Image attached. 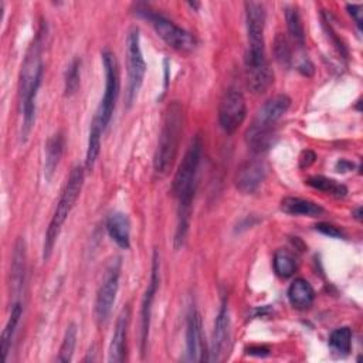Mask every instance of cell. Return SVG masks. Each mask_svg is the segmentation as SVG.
I'll use <instances>...</instances> for the list:
<instances>
[{"mask_svg": "<svg viewBox=\"0 0 363 363\" xmlns=\"http://www.w3.org/2000/svg\"><path fill=\"white\" fill-rule=\"evenodd\" d=\"M106 231L112 241L123 248L128 250L130 247V223L126 214L123 213H112L106 218Z\"/></svg>", "mask_w": 363, "mask_h": 363, "instance_id": "ac0fdd59", "label": "cell"}, {"mask_svg": "<svg viewBox=\"0 0 363 363\" xmlns=\"http://www.w3.org/2000/svg\"><path fill=\"white\" fill-rule=\"evenodd\" d=\"M265 179V166L261 160H247L242 164H240V167L237 169L235 173V187L245 193V194H251L254 193L261 183Z\"/></svg>", "mask_w": 363, "mask_h": 363, "instance_id": "5bb4252c", "label": "cell"}, {"mask_svg": "<svg viewBox=\"0 0 363 363\" xmlns=\"http://www.w3.org/2000/svg\"><path fill=\"white\" fill-rule=\"evenodd\" d=\"M329 346L337 354L346 356L352 349V330L347 326L335 329L329 336Z\"/></svg>", "mask_w": 363, "mask_h": 363, "instance_id": "4316f807", "label": "cell"}, {"mask_svg": "<svg viewBox=\"0 0 363 363\" xmlns=\"http://www.w3.org/2000/svg\"><path fill=\"white\" fill-rule=\"evenodd\" d=\"M130 309L129 306L123 308L116 319L115 329L112 333V339L109 343L108 360L109 362H123L126 354V336H128V326H129Z\"/></svg>", "mask_w": 363, "mask_h": 363, "instance_id": "e0dca14e", "label": "cell"}, {"mask_svg": "<svg viewBox=\"0 0 363 363\" xmlns=\"http://www.w3.org/2000/svg\"><path fill=\"white\" fill-rule=\"evenodd\" d=\"M346 9H347L349 14L353 17V20H354L357 28L362 30V23H363V18H362V14H363L362 10H363V7H362V4H347Z\"/></svg>", "mask_w": 363, "mask_h": 363, "instance_id": "d6a6232c", "label": "cell"}, {"mask_svg": "<svg viewBox=\"0 0 363 363\" xmlns=\"http://www.w3.org/2000/svg\"><path fill=\"white\" fill-rule=\"evenodd\" d=\"M159 255L157 252L153 254V262H152V274L150 281L147 285V289L145 292L143 301H142V311H140V343H142V353L146 350V343L149 337V326H150V313H152V303L155 299V294L159 285Z\"/></svg>", "mask_w": 363, "mask_h": 363, "instance_id": "4fadbf2b", "label": "cell"}, {"mask_svg": "<svg viewBox=\"0 0 363 363\" xmlns=\"http://www.w3.org/2000/svg\"><path fill=\"white\" fill-rule=\"evenodd\" d=\"M64 152V138L61 133H54L45 143V162H44V176L51 180Z\"/></svg>", "mask_w": 363, "mask_h": 363, "instance_id": "44dd1931", "label": "cell"}, {"mask_svg": "<svg viewBox=\"0 0 363 363\" xmlns=\"http://www.w3.org/2000/svg\"><path fill=\"white\" fill-rule=\"evenodd\" d=\"M119 278H121V258L115 257L109 261L104 272V277L95 298L94 312H95V319L99 325L105 323L111 316V312L116 299V294L119 289Z\"/></svg>", "mask_w": 363, "mask_h": 363, "instance_id": "ba28073f", "label": "cell"}, {"mask_svg": "<svg viewBox=\"0 0 363 363\" xmlns=\"http://www.w3.org/2000/svg\"><path fill=\"white\" fill-rule=\"evenodd\" d=\"M298 69L301 71V74L306 75V77H311L313 74V65L312 62L308 60V58H303L299 65H298Z\"/></svg>", "mask_w": 363, "mask_h": 363, "instance_id": "d590c367", "label": "cell"}, {"mask_svg": "<svg viewBox=\"0 0 363 363\" xmlns=\"http://www.w3.org/2000/svg\"><path fill=\"white\" fill-rule=\"evenodd\" d=\"M272 265H274V271L281 278H288V277L294 275V272L298 268L294 255L291 252H288L286 250H278L275 252Z\"/></svg>", "mask_w": 363, "mask_h": 363, "instance_id": "83f0119b", "label": "cell"}, {"mask_svg": "<svg viewBox=\"0 0 363 363\" xmlns=\"http://www.w3.org/2000/svg\"><path fill=\"white\" fill-rule=\"evenodd\" d=\"M286 295L289 303L298 311H305L311 308L315 301V291L312 285L303 278H296L295 281H292Z\"/></svg>", "mask_w": 363, "mask_h": 363, "instance_id": "d6986e66", "label": "cell"}, {"mask_svg": "<svg viewBox=\"0 0 363 363\" xmlns=\"http://www.w3.org/2000/svg\"><path fill=\"white\" fill-rule=\"evenodd\" d=\"M289 106L291 98L285 94L274 95L262 104L245 132V139L252 150L261 152L271 146L272 126L288 112Z\"/></svg>", "mask_w": 363, "mask_h": 363, "instance_id": "277c9868", "label": "cell"}, {"mask_svg": "<svg viewBox=\"0 0 363 363\" xmlns=\"http://www.w3.org/2000/svg\"><path fill=\"white\" fill-rule=\"evenodd\" d=\"M247 354L257 356V357H265L269 354V349L267 346H250L245 349Z\"/></svg>", "mask_w": 363, "mask_h": 363, "instance_id": "836d02e7", "label": "cell"}, {"mask_svg": "<svg viewBox=\"0 0 363 363\" xmlns=\"http://www.w3.org/2000/svg\"><path fill=\"white\" fill-rule=\"evenodd\" d=\"M230 313L227 308V302L224 301L218 309L216 322H214V330L211 337V349H210V360L220 362L225 357L228 353V345H230Z\"/></svg>", "mask_w": 363, "mask_h": 363, "instance_id": "7c38bea8", "label": "cell"}, {"mask_svg": "<svg viewBox=\"0 0 363 363\" xmlns=\"http://www.w3.org/2000/svg\"><path fill=\"white\" fill-rule=\"evenodd\" d=\"M308 186L319 190V191H323L326 194H330L333 197H345L347 194V189L345 184L333 180V179H329V177H325V176H320V174H316V176H311L306 179L305 182Z\"/></svg>", "mask_w": 363, "mask_h": 363, "instance_id": "cb8c5ba5", "label": "cell"}, {"mask_svg": "<svg viewBox=\"0 0 363 363\" xmlns=\"http://www.w3.org/2000/svg\"><path fill=\"white\" fill-rule=\"evenodd\" d=\"M245 81L252 94H264L274 81L269 68L265 45H248L245 54Z\"/></svg>", "mask_w": 363, "mask_h": 363, "instance_id": "9c48e42d", "label": "cell"}, {"mask_svg": "<svg viewBox=\"0 0 363 363\" xmlns=\"http://www.w3.org/2000/svg\"><path fill=\"white\" fill-rule=\"evenodd\" d=\"M126 72H128V84H126V105L130 106L136 99V95L143 84L146 64L143 60L142 48H140V37L139 30L132 27L126 37Z\"/></svg>", "mask_w": 363, "mask_h": 363, "instance_id": "52a82bcc", "label": "cell"}, {"mask_svg": "<svg viewBox=\"0 0 363 363\" xmlns=\"http://www.w3.org/2000/svg\"><path fill=\"white\" fill-rule=\"evenodd\" d=\"M315 228L325 234V235H329V237H333V238H343L345 237V233L342 231V228H339L337 225H333L330 223H318L315 225Z\"/></svg>", "mask_w": 363, "mask_h": 363, "instance_id": "1f68e13d", "label": "cell"}, {"mask_svg": "<svg viewBox=\"0 0 363 363\" xmlns=\"http://www.w3.org/2000/svg\"><path fill=\"white\" fill-rule=\"evenodd\" d=\"M136 14L147 20L155 28L156 34L169 47L182 52H191L197 47V40L191 33L179 27L176 23H173L163 14L152 10L150 7L139 4L136 6Z\"/></svg>", "mask_w": 363, "mask_h": 363, "instance_id": "8992f818", "label": "cell"}, {"mask_svg": "<svg viewBox=\"0 0 363 363\" xmlns=\"http://www.w3.org/2000/svg\"><path fill=\"white\" fill-rule=\"evenodd\" d=\"M186 354L190 362H203L204 356V342L201 333V318L196 309H191L187 316L186 326Z\"/></svg>", "mask_w": 363, "mask_h": 363, "instance_id": "9a60e30c", "label": "cell"}, {"mask_svg": "<svg viewBox=\"0 0 363 363\" xmlns=\"http://www.w3.org/2000/svg\"><path fill=\"white\" fill-rule=\"evenodd\" d=\"M247 116V104L242 94L235 89H227L218 104V123L225 133H234Z\"/></svg>", "mask_w": 363, "mask_h": 363, "instance_id": "8fae6325", "label": "cell"}, {"mask_svg": "<svg viewBox=\"0 0 363 363\" xmlns=\"http://www.w3.org/2000/svg\"><path fill=\"white\" fill-rule=\"evenodd\" d=\"M21 313H23V306H21V302H14L13 306H11V313L9 316V320L1 332V356L3 359L6 360L7 359V354L10 352V347H11V342H13V337H14V332H16V328H17V323L21 318Z\"/></svg>", "mask_w": 363, "mask_h": 363, "instance_id": "603a6c76", "label": "cell"}, {"mask_svg": "<svg viewBox=\"0 0 363 363\" xmlns=\"http://www.w3.org/2000/svg\"><path fill=\"white\" fill-rule=\"evenodd\" d=\"M281 210L291 216L318 217L323 213V207L315 201L301 197H285L281 201Z\"/></svg>", "mask_w": 363, "mask_h": 363, "instance_id": "ffe728a7", "label": "cell"}, {"mask_svg": "<svg viewBox=\"0 0 363 363\" xmlns=\"http://www.w3.org/2000/svg\"><path fill=\"white\" fill-rule=\"evenodd\" d=\"M104 132V126L101 121L94 116L91 129H89V138H88V147H86V155H85V169L91 170L98 159L99 150H101V135Z\"/></svg>", "mask_w": 363, "mask_h": 363, "instance_id": "7402d4cb", "label": "cell"}, {"mask_svg": "<svg viewBox=\"0 0 363 363\" xmlns=\"http://www.w3.org/2000/svg\"><path fill=\"white\" fill-rule=\"evenodd\" d=\"M274 54H275V60L279 62V65H282V67H289L291 65L292 50H291L288 38L281 33H278V35L275 37Z\"/></svg>", "mask_w": 363, "mask_h": 363, "instance_id": "f546056e", "label": "cell"}, {"mask_svg": "<svg viewBox=\"0 0 363 363\" xmlns=\"http://www.w3.org/2000/svg\"><path fill=\"white\" fill-rule=\"evenodd\" d=\"M353 167V163H350V162H347V160H340V162H337V164H336V169H339V172H346V170H349V169H352Z\"/></svg>", "mask_w": 363, "mask_h": 363, "instance_id": "8d00e7d4", "label": "cell"}, {"mask_svg": "<svg viewBox=\"0 0 363 363\" xmlns=\"http://www.w3.org/2000/svg\"><path fill=\"white\" fill-rule=\"evenodd\" d=\"M285 20H286V27L288 33L291 34L292 40L302 47L305 44V34H303V26L302 20L299 16V11L295 6H286L285 7Z\"/></svg>", "mask_w": 363, "mask_h": 363, "instance_id": "484cf974", "label": "cell"}, {"mask_svg": "<svg viewBox=\"0 0 363 363\" xmlns=\"http://www.w3.org/2000/svg\"><path fill=\"white\" fill-rule=\"evenodd\" d=\"M316 159V155L312 152V150H305L302 155H301V159H299V163H301V167H308L309 164H312Z\"/></svg>", "mask_w": 363, "mask_h": 363, "instance_id": "e575fe53", "label": "cell"}, {"mask_svg": "<svg viewBox=\"0 0 363 363\" xmlns=\"http://www.w3.org/2000/svg\"><path fill=\"white\" fill-rule=\"evenodd\" d=\"M75 345H77V326L75 323H69L67 326V330L57 356V362H61V363L71 362Z\"/></svg>", "mask_w": 363, "mask_h": 363, "instance_id": "f1b7e54d", "label": "cell"}, {"mask_svg": "<svg viewBox=\"0 0 363 363\" xmlns=\"http://www.w3.org/2000/svg\"><path fill=\"white\" fill-rule=\"evenodd\" d=\"M354 217H356L357 220H360V218H362V208H360V207H357V208H356V216H354Z\"/></svg>", "mask_w": 363, "mask_h": 363, "instance_id": "74e56055", "label": "cell"}, {"mask_svg": "<svg viewBox=\"0 0 363 363\" xmlns=\"http://www.w3.org/2000/svg\"><path fill=\"white\" fill-rule=\"evenodd\" d=\"M245 26L248 45H262L264 43V30L267 13L264 4L257 1H245Z\"/></svg>", "mask_w": 363, "mask_h": 363, "instance_id": "2e32d148", "label": "cell"}, {"mask_svg": "<svg viewBox=\"0 0 363 363\" xmlns=\"http://www.w3.org/2000/svg\"><path fill=\"white\" fill-rule=\"evenodd\" d=\"M183 132V108L177 101H173L163 118L162 130L157 140V147L153 157L155 172L160 176L169 173L177 152Z\"/></svg>", "mask_w": 363, "mask_h": 363, "instance_id": "3957f363", "label": "cell"}, {"mask_svg": "<svg viewBox=\"0 0 363 363\" xmlns=\"http://www.w3.org/2000/svg\"><path fill=\"white\" fill-rule=\"evenodd\" d=\"M24 272H26V245L24 241L20 238L16 242L13 261H11V279L16 288H21L24 282Z\"/></svg>", "mask_w": 363, "mask_h": 363, "instance_id": "d4e9b609", "label": "cell"}, {"mask_svg": "<svg viewBox=\"0 0 363 363\" xmlns=\"http://www.w3.org/2000/svg\"><path fill=\"white\" fill-rule=\"evenodd\" d=\"M203 142L200 135H196L190 142L177 170L173 177L172 191L177 199V228H176V245H182L187 234L189 218L191 213V201L197 184V173L201 160Z\"/></svg>", "mask_w": 363, "mask_h": 363, "instance_id": "6da1fadb", "label": "cell"}, {"mask_svg": "<svg viewBox=\"0 0 363 363\" xmlns=\"http://www.w3.org/2000/svg\"><path fill=\"white\" fill-rule=\"evenodd\" d=\"M82 183H84V169L81 166H75L71 170V173L65 182V186L61 191V196L57 201V207L54 210V214H52L48 228L45 231L44 245H43V259L44 261H47L50 258V255L54 250V245L58 240L61 228L81 194Z\"/></svg>", "mask_w": 363, "mask_h": 363, "instance_id": "5b68a950", "label": "cell"}, {"mask_svg": "<svg viewBox=\"0 0 363 363\" xmlns=\"http://www.w3.org/2000/svg\"><path fill=\"white\" fill-rule=\"evenodd\" d=\"M43 61H41V43L37 37L30 48L26 52L21 71H20V101H21V113H23V128L21 139L24 140L35 119V98L43 79Z\"/></svg>", "mask_w": 363, "mask_h": 363, "instance_id": "7a4b0ae2", "label": "cell"}, {"mask_svg": "<svg viewBox=\"0 0 363 363\" xmlns=\"http://www.w3.org/2000/svg\"><path fill=\"white\" fill-rule=\"evenodd\" d=\"M79 67H81V61L78 58L72 60V62L68 65L65 71V79H64L65 95H72L77 92L79 86V78H81Z\"/></svg>", "mask_w": 363, "mask_h": 363, "instance_id": "4dcf8cb0", "label": "cell"}, {"mask_svg": "<svg viewBox=\"0 0 363 363\" xmlns=\"http://www.w3.org/2000/svg\"><path fill=\"white\" fill-rule=\"evenodd\" d=\"M102 65L105 74V92L95 116L101 121L104 129L108 126L119 95V71L115 54L109 50L102 51Z\"/></svg>", "mask_w": 363, "mask_h": 363, "instance_id": "30bf717a", "label": "cell"}]
</instances>
